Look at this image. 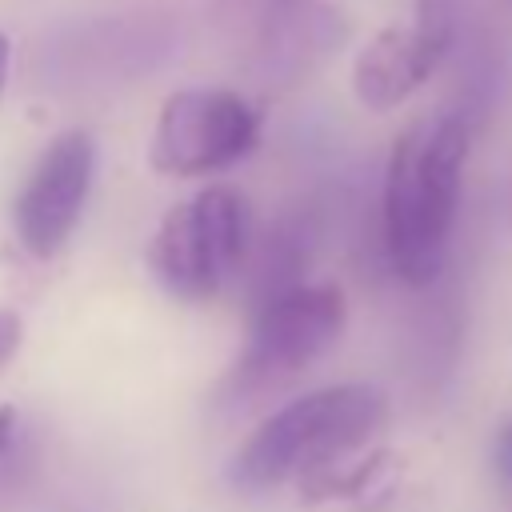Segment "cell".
Wrapping results in <instances>:
<instances>
[{
  "label": "cell",
  "instance_id": "obj_1",
  "mask_svg": "<svg viewBox=\"0 0 512 512\" xmlns=\"http://www.w3.org/2000/svg\"><path fill=\"white\" fill-rule=\"evenodd\" d=\"M468 144L472 128L456 112L420 116L392 144L380 228L392 272L412 288L436 284L448 264Z\"/></svg>",
  "mask_w": 512,
  "mask_h": 512
},
{
  "label": "cell",
  "instance_id": "obj_2",
  "mask_svg": "<svg viewBox=\"0 0 512 512\" xmlns=\"http://www.w3.org/2000/svg\"><path fill=\"white\" fill-rule=\"evenodd\" d=\"M388 420V396L376 384H332L276 408L232 456L228 480L244 492H264L288 480L300 488L344 456L364 448Z\"/></svg>",
  "mask_w": 512,
  "mask_h": 512
},
{
  "label": "cell",
  "instance_id": "obj_3",
  "mask_svg": "<svg viewBox=\"0 0 512 512\" xmlns=\"http://www.w3.org/2000/svg\"><path fill=\"white\" fill-rule=\"evenodd\" d=\"M212 32L236 76L260 92H292L348 40L332 0H212Z\"/></svg>",
  "mask_w": 512,
  "mask_h": 512
},
{
  "label": "cell",
  "instance_id": "obj_4",
  "mask_svg": "<svg viewBox=\"0 0 512 512\" xmlns=\"http://www.w3.org/2000/svg\"><path fill=\"white\" fill-rule=\"evenodd\" d=\"M252 236L248 200L232 184H208L164 212L148 244V264L168 296L200 304L240 276Z\"/></svg>",
  "mask_w": 512,
  "mask_h": 512
},
{
  "label": "cell",
  "instance_id": "obj_5",
  "mask_svg": "<svg viewBox=\"0 0 512 512\" xmlns=\"http://www.w3.org/2000/svg\"><path fill=\"white\" fill-rule=\"evenodd\" d=\"M344 292L332 284H296L252 308V332L228 372V404H252L316 364L344 332Z\"/></svg>",
  "mask_w": 512,
  "mask_h": 512
},
{
  "label": "cell",
  "instance_id": "obj_6",
  "mask_svg": "<svg viewBox=\"0 0 512 512\" xmlns=\"http://www.w3.org/2000/svg\"><path fill=\"white\" fill-rule=\"evenodd\" d=\"M260 144V112L232 88H180L164 100L148 164L160 176H212Z\"/></svg>",
  "mask_w": 512,
  "mask_h": 512
},
{
  "label": "cell",
  "instance_id": "obj_7",
  "mask_svg": "<svg viewBox=\"0 0 512 512\" xmlns=\"http://www.w3.org/2000/svg\"><path fill=\"white\" fill-rule=\"evenodd\" d=\"M460 32H464L460 0H420L412 24L384 28L368 40V48H360L352 64L356 100L372 112H388L404 104L448 60Z\"/></svg>",
  "mask_w": 512,
  "mask_h": 512
},
{
  "label": "cell",
  "instance_id": "obj_8",
  "mask_svg": "<svg viewBox=\"0 0 512 512\" xmlns=\"http://www.w3.org/2000/svg\"><path fill=\"white\" fill-rule=\"evenodd\" d=\"M92 176H96V144L84 128H68L48 140V148L36 156L12 204L16 240L28 256L48 260L64 248L92 192Z\"/></svg>",
  "mask_w": 512,
  "mask_h": 512
},
{
  "label": "cell",
  "instance_id": "obj_9",
  "mask_svg": "<svg viewBox=\"0 0 512 512\" xmlns=\"http://www.w3.org/2000/svg\"><path fill=\"white\" fill-rule=\"evenodd\" d=\"M316 244H320V224H316L312 208H292V212L276 216L260 236H252L248 260L240 268L252 308L304 284L300 276L308 272V264L316 256Z\"/></svg>",
  "mask_w": 512,
  "mask_h": 512
},
{
  "label": "cell",
  "instance_id": "obj_10",
  "mask_svg": "<svg viewBox=\"0 0 512 512\" xmlns=\"http://www.w3.org/2000/svg\"><path fill=\"white\" fill-rule=\"evenodd\" d=\"M36 468H40V432L20 408L0 404V512H8L20 500Z\"/></svg>",
  "mask_w": 512,
  "mask_h": 512
},
{
  "label": "cell",
  "instance_id": "obj_11",
  "mask_svg": "<svg viewBox=\"0 0 512 512\" xmlns=\"http://www.w3.org/2000/svg\"><path fill=\"white\" fill-rule=\"evenodd\" d=\"M492 464H496V476L512 488V416L496 428V440H492Z\"/></svg>",
  "mask_w": 512,
  "mask_h": 512
},
{
  "label": "cell",
  "instance_id": "obj_12",
  "mask_svg": "<svg viewBox=\"0 0 512 512\" xmlns=\"http://www.w3.org/2000/svg\"><path fill=\"white\" fill-rule=\"evenodd\" d=\"M20 336H24V324H20V316L16 312H8V308H0V368L16 356V348H20Z\"/></svg>",
  "mask_w": 512,
  "mask_h": 512
},
{
  "label": "cell",
  "instance_id": "obj_13",
  "mask_svg": "<svg viewBox=\"0 0 512 512\" xmlns=\"http://www.w3.org/2000/svg\"><path fill=\"white\" fill-rule=\"evenodd\" d=\"M8 64H12V44H8V36H4V28H0V92H4V84H8Z\"/></svg>",
  "mask_w": 512,
  "mask_h": 512
}]
</instances>
